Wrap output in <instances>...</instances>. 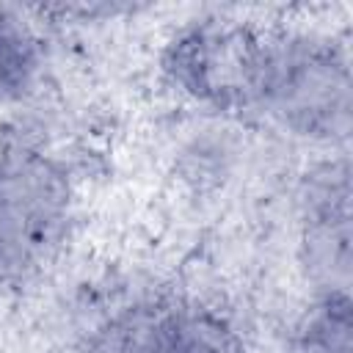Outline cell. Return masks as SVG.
Returning a JSON list of instances; mask_svg holds the SVG:
<instances>
[{"instance_id":"7a4b0ae2","label":"cell","mask_w":353,"mask_h":353,"mask_svg":"<svg viewBox=\"0 0 353 353\" xmlns=\"http://www.w3.org/2000/svg\"><path fill=\"white\" fill-rule=\"evenodd\" d=\"M259 113L292 138L345 143L353 124V85L345 47L320 33H268Z\"/></svg>"},{"instance_id":"3957f363","label":"cell","mask_w":353,"mask_h":353,"mask_svg":"<svg viewBox=\"0 0 353 353\" xmlns=\"http://www.w3.org/2000/svg\"><path fill=\"white\" fill-rule=\"evenodd\" d=\"M268 33L245 19L207 14L179 25L160 50L163 80L188 102L221 113H259Z\"/></svg>"},{"instance_id":"277c9868","label":"cell","mask_w":353,"mask_h":353,"mask_svg":"<svg viewBox=\"0 0 353 353\" xmlns=\"http://www.w3.org/2000/svg\"><path fill=\"white\" fill-rule=\"evenodd\" d=\"M80 353H248L237 325L199 301L149 298L97 323Z\"/></svg>"},{"instance_id":"5b68a950","label":"cell","mask_w":353,"mask_h":353,"mask_svg":"<svg viewBox=\"0 0 353 353\" xmlns=\"http://www.w3.org/2000/svg\"><path fill=\"white\" fill-rule=\"evenodd\" d=\"M301 256L317 290L350 287V168L323 160L301 182Z\"/></svg>"},{"instance_id":"8992f818","label":"cell","mask_w":353,"mask_h":353,"mask_svg":"<svg viewBox=\"0 0 353 353\" xmlns=\"http://www.w3.org/2000/svg\"><path fill=\"white\" fill-rule=\"evenodd\" d=\"M47 47L33 19L19 8H0V105H22L44 83Z\"/></svg>"},{"instance_id":"6da1fadb","label":"cell","mask_w":353,"mask_h":353,"mask_svg":"<svg viewBox=\"0 0 353 353\" xmlns=\"http://www.w3.org/2000/svg\"><path fill=\"white\" fill-rule=\"evenodd\" d=\"M74 221L69 163L33 127L0 130V287L33 284L63 251Z\"/></svg>"},{"instance_id":"52a82bcc","label":"cell","mask_w":353,"mask_h":353,"mask_svg":"<svg viewBox=\"0 0 353 353\" xmlns=\"http://www.w3.org/2000/svg\"><path fill=\"white\" fill-rule=\"evenodd\" d=\"M284 353H353L350 290H317L314 301L292 323Z\"/></svg>"}]
</instances>
